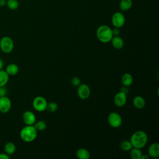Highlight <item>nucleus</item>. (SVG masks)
<instances>
[{
  "label": "nucleus",
  "mask_w": 159,
  "mask_h": 159,
  "mask_svg": "<svg viewBox=\"0 0 159 159\" xmlns=\"http://www.w3.org/2000/svg\"><path fill=\"white\" fill-rule=\"evenodd\" d=\"M129 140L133 147L142 148L147 144L148 141V136L146 132L139 130L135 131L132 134Z\"/></svg>",
  "instance_id": "obj_1"
},
{
  "label": "nucleus",
  "mask_w": 159,
  "mask_h": 159,
  "mask_svg": "<svg viewBox=\"0 0 159 159\" xmlns=\"http://www.w3.org/2000/svg\"><path fill=\"white\" fill-rule=\"evenodd\" d=\"M37 132L34 125H26L20 130V137L25 142H31L36 139Z\"/></svg>",
  "instance_id": "obj_2"
},
{
  "label": "nucleus",
  "mask_w": 159,
  "mask_h": 159,
  "mask_svg": "<svg viewBox=\"0 0 159 159\" xmlns=\"http://www.w3.org/2000/svg\"><path fill=\"white\" fill-rule=\"evenodd\" d=\"M96 36L101 42L108 43L113 37L112 29L107 25H101L97 29Z\"/></svg>",
  "instance_id": "obj_3"
},
{
  "label": "nucleus",
  "mask_w": 159,
  "mask_h": 159,
  "mask_svg": "<svg viewBox=\"0 0 159 159\" xmlns=\"http://www.w3.org/2000/svg\"><path fill=\"white\" fill-rule=\"evenodd\" d=\"M14 47V42L11 37L8 36H4L1 39L0 49L2 52L5 53H11L13 50Z\"/></svg>",
  "instance_id": "obj_4"
},
{
  "label": "nucleus",
  "mask_w": 159,
  "mask_h": 159,
  "mask_svg": "<svg viewBox=\"0 0 159 159\" xmlns=\"http://www.w3.org/2000/svg\"><path fill=\"white\" fill-rule=\"evenodd\" d=\"M47 101L42 96L35 97L32 101V106L34 109L38 112H43L46 110Z\"/></svg>",
  "instance_id": "obj_5"
},
{
  "label": "nucleus",
  "mask_w": 159,
  "mask_h": 159,
  "mask_svg": "<svg viewBox=\"0 0 159 159\" xmlns=\"http://www.w3.org/2000/svg\"><path fill=\"white\" fill-rule=\"evenodd\" d=\"M107 122L111 127L117 128L121 125L122 120L119 114L116 112H112L108 115Z\"/></svg>",
  "instance_id": "obj_6"
},
{
  "label": "nucleus",
  "mask_w": 159,
  "mask_h": 159,
  "mask_svg": "<svg viewBox=\"0 0 159 159\" xmlns=\"http://www.w3.org/2000/svg\"><path fill=\"white\" fill-rule=\"evenodd\" d=\"M125 16L122 12H116L112 14L111 18V22L114 27H122L125 24Z\"/></svg>",
  "instance_id": "obj_7"
},
{
  "label": "nucleus",
  "mask_w": 159,
  "mask_h": 159,
  "mask_svg": "<svg viewBox=\"0 0 159 159\" xmlns=\"http://www.w3.org/2000/svg\"><path fill=\"white\" fill-rule=\"evenodd\" d=\"M91 94L89 87L86 84H80L78 86L77 94L81 99H88Z\"/></svg>",
  "instance_id": "obj_8"
},
{
  "label": "nucleus",
  "mask_w": 159,
  "mask_h": 159,
  "mask_svg": "<svg viewBox=\"0 0 159 159\" xmlns=\"http://www.w3.org/2000/svg\"><path fill=\"white\" fill-rule=\"evenodd\" d=\"M12 106L11 99L6 95L0 97V112L2 113L8 112Z\"/></svg>",
  "instance_id": "obj_9"
},
{
  "label": "nucleus",
  "mask_w": 159,
  "mask_h": 159,
  "mask_svg": "<svg viewBox=\"0 0 159 159\" xmlns=\"http://www.w3.org/2000/svg\"><path fill=\"white\" fill-rule=\"evenodd\" d=\"M114 102L115 105L117 107H120L124 106L127 102V94L120 91L115 94Z\"/></svg>",
  "instance_id": "obj_10"
},
{
  "label": "nucleus",
  "mask_w": 159,
  "mask_h": 159,
  "mask_svg": "<svg viewBox=\"0 0 159 159\" xmlns=\"http://www.w3.org/2000/svg\"><path fill=\"white\" fill-rule=\"evenodd\" d=\"M22 120L25 125H34L36 122L35 115L30 111H26L22 114Z\"/></svg>",
  "instance_id": "obj_11"
},
{
  "label": "nucleus",
  "mask_w": 159,
  "mask_h": 159,
  "mask_svg": "<svg viewBox=\"0 0 159 159\" xmlns=\"http://www.w3.org/2000/svg\"><path fill=\"white\" fill-rule=\"evenodd\" d=\"M148 155L153 158H157L159 157V143L153 142L150 144L148 148Z\"/></svg>",
  "instance_id": "obj_12"
},
{
  "label": "nucleus",
  "mask_w": 159,
  "mask_h": 159,
  "mask_svg": "<svg viewBox=\"0 0 159 159\" xmlns=\"http://www.w3.org/2000/svg\"><path fill=\"white\" fill-rule=\"evenodd\" d=\"M111 42L112 47L116 49H121L124 45V40L122 39V37H119V35L113 36Z\"/></svg>",
  "instance_id": "obj_13"
},
{
  "label": "nucleus",
  "mask_w": 159,
  "mask_h": 159,
  "mask_svg": "<svg viewBox=\"0 0 159 159\" xmlns=\"http://www.w3.org/2000/svg\"><path fill=\"white\" fill-rule=\"evenodd\" d=\"M133 105L138 109H142L145 106V100L140 96H137L133 99Z\"/></svg>",
  "instance_id": "obj_14"
},
{
  "label": "nucleus",
  "mask_w": 159,
  "mask_h": 159,
  "mask_svg": "<svg viewBox=\"0 0 159 159\" xmlns=\"http://www.w3.org/2000/svg\"><path fill=\"white\" fill-rule=\"evenodd\" d=\"M19 66H17V65L15 64V63H10L9 64L6 68L5 71L7 72V73L9 75V76H14L16 75H17L19 72Z\"/></svg>",
  "instance_id": "obj_15"
},
{
  "label": "nucleus",
  "mask_w": 159,
  "mask_h": 159,
  "mask_svg": "<svg viewBox=\"0 0 159 159\" xmlns=\"http://www.w3.org/2000/svg\"><path fill=\"white\" fill-rule=\"evenodd\" d=\"M133 80H133L132 76L129 73H124L121 78V82L123 86L126 87L130 86L132 84Z\"/></svg>",
  "instance_id": "obj_16"
},
{
  "label": "nucleus",
  "mask_w": 159,
  "mask_h": 159,
  "mask_svg": "<svg viewBox=\"0 0 159 159\" xmlns=\"http://www.w3.org/2000/svg\"><path fill=\"white\" fill-rule=\"evenodd\" d=\"M76 155L79 159H88L90 157V153L87 149L80 148L76 151Z\"/></svg>",
  "instance_id": "obj_17"
},
{
  "label": "nucleus",
  "mask_w": 159,
  "mask_h": 159,
  "mask_svg": "<svg viewBox=\"0 0 159 159\" xmlns=\"http://www.w3.org/2000/svg\"><path fill=\"white\" fill-rule=\"evenodd\" d=\"M4 149L5 153H7L8 155L11 156L15 153L16 150V147L13 142H9L4 145Z\"/></svg>",
  "instance_id": "obj_18"
},
{
  "label": "nucleus",
  "mask_w": 159,
  "mask_h": 159,
  "mask_svg": "<svg viewBox=\"0 0 159 159\" xmlns=\"http://www.w3.org/2000/svg\"><path fill=\"white\" fill-rule=\"evenodd\" d=\"M132 0H120L119 2V8L122 11H126L132 7Z\"/></svg>",
  "instance_id": "obj_19"
},
{
  "label": "nucleus",
  "mask_w": 159,
  "mask_h": 159,
  "mask_svg": "<svg viewBox=\"0 0 159 159\" xmlns=\"http://www.w3.org/2000/svg\"><path fill=\"white\" fill-rule=\"evenodd\" d=\"M9 75L5 70H0V87L5 86L8 83Z\"/></svg>",
  "instance_id": "obj_20"
},
{
  "label": "nucleus",
  "mask_w": 159,
  "mask_h": 159,
  "mask_svg": "<svg viewBox=\"0 0 159 159\" xmlns=\"http://www.w3.org/2000/svg\"><path fill=\"white\" fill-rule=\"evenodd\" d=\"M130 155L132 159H140L142 153L140 148L132 147L130 150Z\"/></svg>",
  "instance_id": "obj_21"
},
{
  "label": "nucleus",
  "mask_w": 159,
  "mask_h": 159,
  "mask_svg": "<svg viewBox=\"0 0 159 159\" xmlns=\"http://www.w3.org/2000/svg\"><path fill=\"white\" fill-rule=\"evenodd\" d=\"M34 127L37 131H43L47 128V123L44 120H39L35 122L34 124Z\"/></svg>",
  "instance_id": "obj_22"
},
{
  "label": "nucleus",
  "mask_w": 159,
  "mask_h": 159,
  "mask_svg": "<svg viewBox=\"0 0 159 159\" xmlns=\"http://www.w3.org/2000/svg\"><path fill=\"white\" fill-rule=\"evenodd\" d=\"M120 148L125 152H128L131 150V148L133 147L130 140H123L120 143Z\"/></svg>",
  "instance_id": "obj_23"
},
{
  "label": "nucleus",
  "mask_w": 159,
  "mask_h": 159,
  "mask_svg": "<svg viewBox=\"0 0 159 159\" xmlns=\"http://www.w3.org/2000/svg\"><path fill=\"white\" fill-rule=\"evenodd\" d=\"M6 5L11 10H16L19 7V3L17 0H7Z\"/></svg>",
  "instance_id": "obj_24"
},
{
  "label": "nucleus",
  "mask_w": 159,
  "mask_h": 159,
  "mask_svg": "<svg viewBox=\"0 0 159 159\" xmlns=\"http://www.w3.org/2000/svg\"><path fill=\"white\" fill-rule=\"evenodd\" d=\"M58 109V105L55 102H50L47 103L46 110L49 112H54Z\"/></svg>",
  "instance_id": "obj_25"
},
{
  "label": "nucleus",
  "mask_w": 159,
  "mask_h": 159,
  "mask_svg": "<svg viewBox=\"0 0 159 159\" xmlns=\"http://www.w3.org/2000/svg\"><path fill=\"white\" fill-rule=\"evenodd\" d=\"M71 83L73 86H78L81 84V81L78 77L74 76L71 80Z\"/></svg>",
  "instance_id": "obj_26"
},
{
  "label": "nucleus",
  "mask_w": 159,
  "mask_h": 159,
  "mask_svg": "<svg viewBox=\"0 0 159 159\" xmlns=\"http://www.w3.org/2000/svg\"><path fill=\"white\" fill-rule=\"evenodd\" d=\"M112 32L113 36H117V35H119V34H120L119 28L114 27L113 29H112Z\"/></svg>",
  "instance_id": "obj_27"
},
{
  "label": "nucleus",
  "mask_w": 159,
  "mask_h": 159,
  "mask_svg": "<svg viewBox=\"0 0 159 159\" xmlns=\"http://www.w3.org/2000/svg\"><path fill=\"white\" fill-rule=\"evenodd\" d=\"M10 156L8 155L7 153H0V159H9Z\"/></svg>",
  "instance_id": "obj_28"
},
{
  "label": "nucleus",
  "mask_w": 159,
  "mask_h": 159,
  "mask_svg": "<svg viewBox=\"0 0 159 159\" xmlns=\"http://www.w3.org/2000/svg\"><path fill=\"white\" fill-rule=\"evenodd\" d=\"M120 91L127 94L128 93V92H129V90H128V89H127V88L126 86H124V87H122V88H121Z\"/></svg>",
  "instance_id": "obj_29"
},
{
  "label": "nucleus",
  "mask_w": 159,
  "mask_h": 159,
  "mask_svg": "<svg viewBox=\"0 0 159 159\" xmlns=\"http://www.w3.org/2000/svg\"><path fill=\"white\" fill-rule=\"evenodd\" d=\"M7 0H0V6H4L6 4Z\"/></svg>",
  "instance_id": "obj_30"
},
{
  "label": "nucleus",
  "mask_w": 159,
  "mask_h": 159,
  "mask_svg": "<svg viewBox=\"0 0 159 159\" xmlns=\"http://www.w3.org/2000/svg\"><path fill=\"white\" fill-rule=\"evenodd\" d=\"M148 158H149V156L148 154H145V155L142 154L140 158V159H148Z\"/></svg>",
  "instance_id": "obj_31"
},
{
  "label": "nucleus",
  "mask_w": 159,
  "mask_h": 159,
  "mask_svg": "<svg viewBox=\"0 0 159 159\" xmlns=\"http://www.w3.org/2000/svg\"><path fill=\"white\" fill-rule=\"evenodd\" d=\"M4 66V62L1 58H0V70H2V68Z\"/></svg>",
  "instance_id": "obj_32"
}]
</instances>
